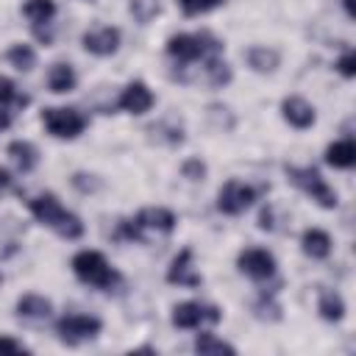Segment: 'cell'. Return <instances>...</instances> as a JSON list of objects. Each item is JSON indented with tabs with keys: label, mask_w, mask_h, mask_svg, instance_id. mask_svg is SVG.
<instances>
[{
	"label": "cell",
	"mask_w": 356,
	"mask_h": 356,
	"mask_svg": "<svg viewBox=\"0 0 356 356\" xmlns=\"http://www.w3.org/2000/svg\"><path fill=\"white\" fill-rule=\"evenodd\" d=\"M28 209H31V214H33L42 225L53 228V231H56L58 236H64V239H78V236L83 234L81 217L72 214V211H67V209L58 203V197H56L53 192H44V195L31 197V200H28Z\"/></svg>",
	"instance_id": "6da1fadb"
},
{
	"label": "cell",
	"mask_w": 356,
	"mask_h": 356,
	"mask_svg": "<svg viewBox=\"0 0 356 356\" xmlns=\"http://www.w3.org/2000/svg\"><path fill=\"white\" fill-rule=\"evenodd\" d=\"M225 44L209 33V31H200V33H172L167 39V56L178 64H192V61H206L211 56H222Z\"/></svg>",
	"instance_id": "7a4b0ae2"
},
{
	"label": "cell",
	"mask_w": 356,
	"mask_h": 356,
	"mask_svg": "<svg viewBox=\"0 0 356 356\" xmlns=\"http://www.w3.org/2000/svg\"><path fill=\"white\" fill-rule=\"evenodd\" d=\"M72 273L78 281L95 289H114L120 284V273L108 264V259L100 250H81L72 256Z\"/></svg>",
	"instance_id": "3957f363"
},
{
	"label": "cell",
	"mask_w": 356,
	"mask_h": 356,
	"mask_svg": "<svg viewBox=\"0 0 356 356\" xmlns=\"http://www.w3.org/2000/svg\"><path fill=\"white\" fill-rule=\"evenodd\" d=\"M286 175H289V181H292L298 189H303L317 206H323V209H337V203H339L337 192L328 186V181H325L314 167H286Z\"/></svg>",
	"instance_id": "277c9868"
},
{
	"label": "cell",
	"mask_w": 356,
	"mask_h": 356,
	"mask_svg": "<svg viewBox=\"0 0 356 356\" xmlns=\"http://www.w3.org/2000/svg\"><path fill=\"white\" fill-rule=\"evenodd\" d=\"M86 117L78 108H64V106H53L42 111V125L47 128L50 136L56 139H75L86 131Z\"/></svg>",
	"instance_id": "5b68a950"
},
{
	"label": "cell",
	"mask_w": 356,
	"mask_h": 356,
	"mask_svg": "<svg viewBox=\"0 0 356 356\" xmlns=\"http://www.w3.org/2000/svg\"><path fill=\"white\" fill-rule=\"evenodd\" d=\"M103 323L92 314H64L58 317L56 323V334L64 345H81V342H89L100 334Z\"/></svg>",
	"instance_id": "8992f818"
},
{
	"label": "cell",
	"mask_w": 356,
	"mask_h": 356,
	"mask_svg": "<svg viewBox=\"0 0 356 356\" xmlns=\"http://www.w3.org/2000/svg\"><path fill=\"white\" fill-rule=\"evenodd\" d=\"M222 320V312L211 303H197L186 300L172 309V325L175 328H200V325H214Z\"/></svg>",
	"instance_id": "52a82bcc"
},
{
	"label": "cell",
	"mask_w": 356,
	"mask_h": 356,
	"mask_svg": "<svg viewBox=\"0 0 356 356\" xmlns=\"http://www.w3.org/2000/svg\"><path fill=\"white\" fill-rule=\"evenodd\" d=\"M253 200H256V189L250 184H242V181H225L217 192V209L222 214H231V217L248 211L253 206Z\"/></svg>",
	"instance_id": "ba28073f"
},
{
	"label": "cell",
	"mask_w": 356,
	"mask_h": 356,
	"mask_svg": "<svg viewBox=\"0 0 356 356\" xmlns=\"http://www.w3.org/2000/svg\"><path fill=\"white\" fill-rule=\"evenodd\" d=\"M236 267L253 278V281H270L275 275V256L264 248H245L239 256H236Z\"/></svg>",
	"instance_id": "9c48e42d"
},
{
	"label": "cell",
	"mask_w": 356,
	"mask_h": 356,
	"mask_svg": "<svg viewBox=\"0 0 356 356\" xmlns=\"http://www.w3.org/2000/svg\"><path fill=\"white\" fill-rule=\"evenodd\" d=\"M120 31L114 25H95L81 36V44L92 56H114L120 47Z\"/></svg>",
	"instance_id": "30bf717a"
},
{
	"label": "cell",
	"mask_w": 356,
	"mask_h": 356,
	"mask_svg": "<svg viewBox=\"0 0 356 356\" xmlns=\"http://www.w3.org/2000/svg\"><path fill=\"white\" fill-rule=\"evenodd\" d=\"M281 117H284L292 128H298V131L312 128L314 120H317L314 106H312L306 97H298V95H289V97L281 100Z\"/></svg>",
	"instance_id": "8fae6325"
},
{
	"label": "cell",
	"mask_w": 356,
	"mask_h": 356,
	"mask_svg": "<svg viewBox=\"0 0 356 356\" xmlns=\"http://www.w3.org/2000/svg\"><path fill=\"white\" fill-rule=\"evenodd\" d=\"M153 103H156V97H153V92L147 89L145 81H131V83L122 89L120 100H117V106H120L122 111H128V114H145V111L153 108Z\"/></svg>",
	"instance_id": "7c38bea8"
},
{
	"label": "cell",
	"mask_w": 356,
	"mask_h": 356,
	"mask_svg": "<svg viewBox=\"0 0 356 356\" xmlns=\"http://www.w3.org/2000/svg\"><path fill=\"white\" fill-rule=\"evenodd\" d=\"M167 281L170 284H178V286H200L203 284V275L195 270L192 264V248H184L172 261H170V270H167Z\"/></svg>",
	"instance_id": "4fadbf2b"
},
{
	"label": "cell",
	"mask_w": 356,
	"mask_h": 356,
	"mask_svg": "<svg viewBox=\"0 0 356 356\" xmlns=\"http://www.w3.org/2000/svg\"><path fill=\"white\" fill-rule=\"evenodd\" d=\"M134 222L139 225V231L145 234V231H156V234H170L172 228H175V214L170 211V209H164V206H150V209H142L136 217H134Z\"/></svg>",
	"instance_id": "5bb4252c"
},
{
	"label": "cell",
	"mask_w": 356,
	"mask_h": 356,
	"mask_svg": "<svg viewBox=\"0 0 356 356\" xmlns=\"http://www.w3.org/2000/svg\"><path fill=\"white\" fill-rule=\"evenodd\" d=\"M245 61H248V67H250L253 72L267 75V72H275V70H278L281 53H278L275 47H267V44H250V47L245 50Z\"/></svg>",
	"instance_id": "9a60e30c"
},
{
	"label": "cell",
	"mask_w": 356,
	"mask_h": 356,
	"mask_svg": "<svg viewBox=\"0 0 356 356\" xmlns=\"http://www.w3.org/2000/svg\"><path fill=\"white\" fill-rule=\"evenodd\" d=\"M17 314H19L22 320L39 323V320H47V317L53 314V303H50L44 295H22V298L17 300Z\"/></svg>",
	"instance_id": "2e32d148"
},
{
	"label": "cell",
	"mask_w": 356,
	"mask_h": 356,
	"mask_svg": "<svg viewBox=\"0 0 356 356\" xmlns=\"http://www.w3.org/2000/svg\"><path fill=\"white\" fill-rule=\"evenodd\" d=\"M6 153H8V159L14 161V167L22 170V172H31V170L39 164V150H36V145L28 142V139H14Z\"/></svg>",
	"instance_id": "e0dca14e"
},
{
	"label": "cell",
	"mask_w": 356,
	"mask_h": 356,
	"mask_svg": "<svg viewBox=\"0 0 356 356\" xmlns=\"http://www.w3.org/2000/svg\"><path fill=\"white\" fill-rule=\"evenodd\" d=\"M325 161L337 170H350L356 164V145L353 139H339L325 147Z\"/></svg>",
	"instance_id": "ac0fdd59"
},
{
	"label": "cell",
	"mask_w": 356,
	"mask_h": 356,
	"mask_svg": "<svg viewBox=\"0 0 356 356\" xmlns=\"http://www.w3.org/2000/svg\"><path fill=\"white\" fill-rule=\"evenodd\" d=\"M300 248L309 259H325L331 253V236L323 228H306L300 236Z\"/></svg>",
	"instance_id": "d6986e66"
},
{
	"label": "cell",
	"mask_w": 356,
	"mask_h": 356,
	"mask_svg": "<svg viewBox=\"0 0 356 356\" xmlns=\"http://www.w3.org/2000/svg\"><path fill=\"white\" fill-rule=\"evenodd\" d=\"M22 14L33 25V31H42V25H50L56 17V0H25Z\"/></svg>",
	"instance_id": "ffe728a7"
},
{
	"label": "cell",
	"mask_w": 356,
	"mask_h": 356,
	"mask_svg": "<svg viewBox=\"0 0 356 356\" xmlns=\"http://www.w3.org/2000/svg\"><path fill=\"white\" fill-rule=\"evenodd\" d=\"M75 83H78V75H75L72 64L58 61V64H53V67H50V72H47V86H50V92L64 95V92H72V89H75Z\"/></svg>",
	"instance_id": "44dd1931"
},
{
	"label": "cell",
	"mask_w": 356,
	"mask_h": 356,
	"mask_svg": "<svg viewBox=\"0 0 356 356\" xmlns=\"http://www.w3.org/2000/svg\"><path fill=\"white\" fill-rule=\"evenodd\" d=\"M317 312H320L323 320H328V323H339V320L345 317V300H342V295H337L334 289H320Z\"/></svg>",
	"instance_id": "7402d4cb"
},
{
	"label": "cell",
	"mask_w": 356,
	"mask_h": 356,
	"mask_svg": "<svg viewBox=\"0 0 356 356\" xmlns=\"http://www.w3.org/2000/svg\"><path fill=\"white\" fill-rule=\"evenodd\" d=\"M195 350H197L200 356H222V353L234 356V353H236V348H234L231 342H225V339H220V337H214V334H209V331H203V334L195 337Z\"/></svg>",
	"instance_id": "603a6c76"
},
{
	"label": "cell",
	"mask_w": 356,
	"mask_h": 356,
	"mask_svg": "<svg viewBox=\"0 0 356 356\" xmlns=\"http://www.w3.org/2000/svg\"><path fill=\"white\" fill-rule=\"evenodd\" d=\"M203 72H206V81L211 86H225L231 81V67L220 58V56H211L203 61Z\"/></svg>",
	"instance_id": "cb8c5ba5"
},
{
	"label": "cell",
	"mask_w": 356,
	"mask_h": 356,
	"mask_svg": "<svg viewBox=\"0 0 356 356\" xmlns=\"http://www.w3.org/2000/svg\"><path fill=\"white\" fill-rule=\"evenodd\" d=\"M8 64L17 67L19 72H31L36 67V50L31 44H14V47H8Z\"/></svg>",
	"instance_id": "d4e9b609"
},
{
	"label": "cell",
	"mask_w": 356,
	"mask_h": 356,
	"mask_svg": "<svg viewBox=\"0 0 356 356\" xmlns=\"http://www.w3.org/2000/svg\"><path fill=\"white\" fill-rule=\"evenodd\" d=\"M0 106H28V95H19L17 83L6 75H0Z\"/></svg>",
	"instance_id": "484cf974"
},
{
	"label": "cell",
	"mask_w": 356,
	"mask_h": 356,
	"mask_svg": "<svg viewBox=\"0 0 356 356\" xmlns=\"http://www.w3.org/2000/svg\"><path fill=\"white\" fill-rule=\"evenodd\" d=\"M222 3H225V0H178L181 11H184L186 17H197V14H206V11H211V8L222 6Z\"/></svg>",
	"instance_id": "4316f807"
},
{
	"label": "cell",
	"mask_w": 356,
	"mask_h": 356,
	"mask_svg": "<svg viewBox=\"0 0 356 356\" xmlns=\"http://www.w3.org/2000/svg\"><path fill=\"white\" fill-rule=\"evenodd\" d=\"M114 236H117V239H125V242H142L145 234L139 231V225H136L134 220H120Z\"/></svg>",
	"instance_id": "83f0119b"
},
{
	"label": "cell",
	"mask_w": 356,
	"mask_h": 356,
	"mask_svg": "<svg viewBox=\"0 0 356 356\" xmlns=\"http://www.w3.org/2000/svg\"><path fill=\"white\" fill-rule=\"evenodd\" d=\"M131 11L139 22H147L153 14H159V3L156 0H131Z\"/></svg>",
	"instance_id": "f1b7e54d"
},
{
	"label": "cell",
	"mask_w": 356,
	"mask_h": 356,
	"mask_svg": "<svg viewBox=\"0 0 356 356\" xmlns=\"http://www.w3.org/2000/svg\"><path fill=\"white\" fill-rule=\"evenodd\" d=\"M181 172H184V178H189V181H203V178H206V164H203L200 159H186L184 167H181Z\"/></svg>",
	"instance_id": "f546056e"
},
{
	"label": "cell",
	"mask_w": 356,
	"mask_h": 356,
	"mask_svg": "<svg viewBox=\"0 0 356 356\" xmlns=\"http://www.w3.org/2000/svg\"><path fill=\"white\" fill-rule=\"evenodd\" d=\"M6 353H28V345H22V342L14 339V337L0 334V356H6Z\"/></svg>",
	"instance_id": "4dcf8cb0"
},
{
	"label": "cell",
	"mask_w": 356,
	"mask_h": 356,
	"mask_svg": "<svg viewBox=\"0 0 356 356\" xmlns=\"http://www.w3.org/2000/svg\"><path fill=\"white\" fill-rule=\"evenodd\" d=\"M337 70H339L345 78H353V75H356V56H353V50H348V53L337 61Z\"/></svg>",
	"instance_id": "1f68e13d"
},
{
	"label": "cell",
	"mask_w": 356,
	"mask_h": 356,
	"mask_svg": "<svg viewBox=\"0 0 356 356\" xmlns=\"http://www.w3.org/2000/svg\"><path fill=\"white\" fill-rule=\"evenodd\" d=\"M11 125V111L6 106H0V131H6Z\"/></svg>",
	"instance_id": "d6a6232c"
},
{
	"label": "cell",
	"mask_w": 356,
	"mask_h": 356,
	"mask_svg": "<svg viewBox=\"0 0 356 356\" xmlns=\"http://www.w3.org/2000/svg\"><path fill=\"white\" fill-rule=\"evenodd\" d=\"M8 186H11V175H8V172L0 167V192H6Z\"/></svg>",
	"instance_id": "836d02e7"
},
{
	"label": "cell",
	"mask_w": 356,
	"mask_h": 356,
	"mask_svg": "<svg viewBox=\"0 0 356 356\" xmlns=\"http://www.w3.org/2000/svg\"><path fill=\"white\" fill-rule=\"evenodd\" d=\"M342 6H345V14H348V17L356 14V11H353V0H342Z\"/></svg>",
	"instance_id": "e575fe53"
}]
</instances>
